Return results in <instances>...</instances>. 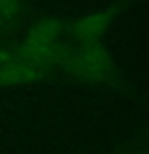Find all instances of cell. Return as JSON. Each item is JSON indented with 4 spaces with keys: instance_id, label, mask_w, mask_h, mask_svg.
<instances>
[{
    "instance_id": "1",
    "label": "cell",
    "mask_w": 149,
    "mask_h": 154,
    "mask_svg": "<svg viewBox=\"0 0 149 154\" xmlns=\"http://www.w3.org/2000/svg\"><path fill=\"white\" fill-rule=\"evenodd\" d=\"M69 43L71 32L66 23L56 18H43L29 27L18 53L51 72L61 66Z\"/></svg>"
},
{
    "instance_id": "2",
    "label": "cell",
    "mask_w": 149,
    "mask_h": 154,
    "mask_svg": "<svg viewBox=\"0 0 149 154\" xmlns=\"http://www.w3.org/2000/svg\"><path fill=\"white\" fill-rule=\"evenodd\" d=\"M59 69L79 80L91 84H106L115 75L111 53L99 38L77 40L71 37Z\"/></svg>"
},
{
    "instance_id": "3",
    "label": "cell",
    "mask_w": 149,
    "mask_h": 154,
    "mask_svg": "<svg viewBox=\"0 0 149 154\" xmlns=\"http://www.w3.org/2000/svg\"><path fill=\"white\" fill-rule=\"evenodd\" d=\"M50 75V71L45 67L34 64L14 50L11 60L0 66V87H19L31 85L35 82L45 80Z\"/></svg>"
},
{
    "instance_id": "4",
    "label": "cell",
    "mask_w": 149,
    "mask_h": 154,
    "mask_svg": "<svg viewBox=\"0 0 149 154\" xmlns=\"http://www.w3.org/2000/svg\"><path fill=\"white\" fill-rule=\"evenodd\" d=\"M115 14V8H108L95 11L88 16L82 18L80 21L69 26V32L72 38L77 40H91V38H99L112 23Z\"/></svg>"
},
{
    "instance_id": "5",
    "label": "cell",
    "mask_w": 149,
    "mask_h": 154,
    "mask_svg": "<svg viewBox=\"0 0 149 154\" xmlns=\"http://www.w3.org/2000/svg\"><path fill=\"white\" fill-rule=\"evenodd\" d=\"M23 0H0V31H7L19 21Z\"/></svg>"
},
{
    "instance_id": "6",
    "label": "cell",
    "mask_w": 149,
    "mask_h": 154,
    "mask_svg": "<svg viewBox=\"0 0 149 154\" xmlns=\"http://www.w3.org/2000/svg\"><path fill=\"white\" fill-rule=\"evenodd\" d=\"M13 55H14V50H8V48L0 47V66H2L3 63H7L8 60H11Z\"/></svg>"
}]
</instances>
